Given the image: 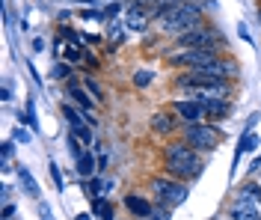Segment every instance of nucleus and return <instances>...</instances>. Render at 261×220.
I'll return each mask as SVG.
<instances>
[{
    "mask_svg": "<svg viewBox=\"0 0 261 220\" xmlns=\"http://www.w3.org/2000/svg\"><path fill=\"white\" fill-rule=\"evenodd\" d=\"M202 158L196 155L190 143H169L166 146V169L175 179H196L202 173Z\"/></svg>",
    "mask_w": 261,
    "mask_h": 220,
    "instance_id": "nucleus-1",
    "label": "nucleus"
},
{
    "mask_svg": "<svg viewBox=\"0 0 261 220\" xmlns=\"http://www.w3.org/2000/svg\"><path fill=\"white\" fill-rule=\"evenodd\" d=\"M158 21H161V27L166 33H187V30L202 27V9L193 6V3H178V6L161 12Z\"/></svg>",
    "mask_w": 261,
    "mask_h": 220,
    "instance_id": "nucleus-2",
    "label": "nucleus"
},
{
    "mask_svg": "<svg viewBox=\"0 0 261 220\" xmlns=\"http://www.w3.org/2000/svg\"><path fill=\"white\" fill-rule=\"evenodd\" d=\"M151 190H154V197H158L166 208H169V205H181L187 200V185L172 182V179H154V182H151Z\"/></svg>",
    "mask_w": 261,
    "mask_h": 220,
    "instance_id": "nucleus-3",
    "label": "nucleus"
},
{
    "mask_svg": "<svg viewBox=\"0 0 261 220\" xmlns=\"http://www.w3.org/2000/svg\"><path fill=\"white\" fill-rule=\"evenodd\" d=\"M217 140H220V134L214 131L211 125L196 122V125H187V128H184V143H190V146H193V149H199V152H208V149H214V146H217Z\"/></svg>",
    "mask_w": 261,
    "mask_h": 220,
    "instance_id": "nucleus-4",
    "label": "nucleus"
},
{
    "mask_svg": "<svg viewBox=\"0 0 261 220\" xmlns=\"http://www.w3.org/2000/svg\"><path fill=\"white\" fill-rule=\"evenodd\" d=\"M214 42H217V33L211 30H202V27H196V30H187V33L178 36V48H202V51H214Z\"/></svg>",
    "mask_w": 261,
    "mask_h": 220,
    "instance_id": "nucleus-5",
    "label": "nucleus"
},
{
    "mask_svg": "<svg viewBox=\"0 0 261 220\" xmlns=\"http://www.w3.org/2000/svg\"><path fill=\"white\" fill-rule=\"evenodd\" d=\"M63 113H65V119H68V128H71V134L77 137V140H83V143H92V134H89V128H86V113H77L74 107H68L65 104L63 107Z\"/></svg>",
    "mask_w": 261,
    "mask_h": 220,
    "instance_id": "nucleus-6",
    "label": "nucleus"
},
{
    "mask_svg": "<svg viewBox=\"0 0 261 220\" xmlns=\"http://www.w3.org/2000/svg\"><path fill=\"white\" fill-rule=\"evenodd\" d=\"M175 113L187 125H196L199 119H205V104L202 102H175Z\"/></svg>",
    "mask_w": 261,
    "mask_h": 220,
    "instance_id": "nucleus-7",
    "label": "nucleus"
},
{
    "mask_svg": "<svg viewBox=\"0 0 261 220\" xmlns=\"http://www.w3.org/2000/svg\"><path fill=\"white\" fill-rule=\"evenodd\" d=\"M125 208H128L130 214L143 217V220H148V217H151V211H154L148 200H143V197H134V193H130V197H125Z\"/></svg>",
    "mask_w": 261,
    "mask_h": 220,
    "instance_id": "nucleus-8",
    "label": "nucleus"
},
{
    "mask_svg": "<svg viewBox=\"0 0 261 220\" xmlns=\"http://www.w3.org/2000/svg\"><path fill=\"white\" fill-rule=\"evenodd\" d=\"M205 116L208 119H226L228 110H231V104L226 102V99H205Z\"/></svg>",
    "mask_w": 261,
    "mask_h": 220,
    "instance_id": "nucleus-9",
    "label": "nucleus"
},
{
    "mask_svg": "<svg viewBox=\"0 0 261 220\" xmlns=\"http://www.w3.org/2000/svg\"><path fill=\"white\" fill-rule=\"evenodd\" d=\"M231 217L234 220H261V208L244 203V200H234V205H231Z\"/></svg>",
    "mask_w": 261,
    "mask_h": 220,
    "instance_id": "nucleus-10",
    "label": "nucleus"
},
{
    "mask_svg": "<svg viewBox=\"0 0 261 220\" xmlns=\"http://www.w3.org/2000/svg\"><path fill=\"white\" fill-rule=\"evenodd\" d=\"M151 128H154L158 134H169V131L175 128V119H172V113L161 110V113H154V116H151Z\"/></svg>",
    "mask_w": 261,
    "mask_h": 220,
    "instance_id": "nucleus-11",
    "label": "nucleus"
},
{
    "mask_svg": "<svg viewBox=\"0 0 261 220\" xmlns=\"http://www.w3.org/2000/svg\"><path fill=\"white\" fill-rule=\"evenodd\" d=\"M18 182H21V187H24V193H27V197H33V200L39 197V185H36V179L30 176V169L24 167V164L18 167Z\"/></svg>",
    "mask_w": 261,
    "mask_h": 220,
    "instance_id": "nucleus-12",
    "label": "nucleus"
},
{
    "mask_svg": "<svg viewBox=\"0 0 261 220\" xmlns=\"http://www.w3.org/2000/svg\"><path fill=\"white\" fill-rule=\"evenodd\" d=\"M255 146H258V134H255L252 128H246L244 137H241V146L234 149V164H238V158H241V155H244V152H252Z\"/></svg>",
    "mask_w": 261,
    "mask_h": 220,
    "instance_id": "nucleus-13",
    "label": "nucleus"
},
{
    "mask_svg": "<svg viewBox=\"0 0 261 220\" xmlns=\"http://www.w3.org/2000/svg\"><path fill=\"white\" fill-rule=\"evenodd\" d=\"M238 200H244V203L261 208V190H258L255 185H244L241 190H238Z\"/></svg>",
    "mask_w": 261,
    "mask_h": 220,
    "instance_id": "nucleus-14",
    "label": "nucleus"
},
{
    "mask_svg": "<svg viewBox=\"0 0 261 220\" xmlns=\"http://www.w3.org/2000/svg\"><path fill=\"white\" fill-rule=\"evenodd\" d=\"M77 173L81 176H92L95 173V158H92V152H83L77 158Z\"/></svg>",
    "mask_w": 261,
    "mask_h": 220,
    "instance_id": "nucleus-15",
    "label": "nucleus"
},
{
    "mask_svg": "<svg viewBox=\"0 0 261 220\" xmlns=\"http://www.w3.org/2000/svg\"><path fill=\"white\" fill-rule=\"evenodd\" d=\"M107 36H110V42L122 45V39H125V30H122V24H119V21H110V24H107Z\"/></svg>",
    "mask_w": 261,
    "mask_h": 220,
    "instance_id": "nucleus-16",
    "label": "nucleus"
},
{
    "mask_svg": "<svg viewBox=\"0 0 261 220\" xmlns=\"http://www.w3.org/2000/svg\"><path fill=\"white\" fill-rule=\"evenodd\" d=\"M95 211H98V217L101 220H113V208H110L107 200H98L95 197Z\"/></svg>",
    "mask_w": 261,
    "mask_h": 220,
    "instance_id": "nucleus-17",
    "label": "nucleus"
},
{
    "mask_svg": "<svg viewBox=\"0 0 261 220\" xmlns=\"http://www.w3.org/2000/svg\"><path fill=\"white\" fill-rule=\"evenodd\" d=\"M81 143H83V140H77V137H74V134H68V152H71V155H74V158H81Z\"/></svg>",
    "mask_w": 261,
    "mask_h": 220,
    "instance_id": "nucleus-18",
    "label": "nucleus"
},
{
    "mask_svg": "<svg viewBox=\"0 0 261 220\" xmlns=\"http://www.w3.org/2000/svg\"><path fill=\"white\" fill-rule=\"evenodd\" d=\"M134 84H137V86H146V84H151V71H148V68H143V71H137V75H134Z\"/></svg>",
    "mask_w": 261,
    "mask_h": 220,
    "instance_id": "nucleus-19",
    "label": "nucleus"
},
{
    "mask_svg": "<svg viewBox=\"0 0 261 220\" xmlns=\"http://www.w3.org/2000/svg\"><path fill=\"white\" fill-rule=\"evenodd\" d=\"M86 193H89V197H98V193H101V182H98V179L86 182Z\"/></svg>",
    "mask_w": 261,
    "mask_h": 220,
    "instance_id": "nucleus-20",
    "label": "nucleus"
},
{
    "mask_svg": "<svg viewBox=\"0 0 261 220\" xmlns=\"http://www.w3.org/2000/svg\"><path fill=\"white\" fill-rule=\"evenodd\" d=\"M148 220H169V208L163 205V208H158V211H151V217Z\"/></svg>",
    "mask_w": 261,
    "mask_h": 220,
    "instance_id": "nucleus-21",
    "label": "nucleus"
},
{
    "mask_svg": "<svg viewBox=\"0 0 261 220\" xmlns=\"http://www.w3.org/2000/svg\"><path fill=\"white\" fill-rule=\"evenodd\" d=\"M50 176H54V182H57V187L63 190V176H60V167H57V164H50Z\"/></svg>",
    "mask_w": 261,
    "mask_h": 220,
    "instance_id": "nucleus-22",
    "label": "nucleus"
},
{
    "mask_svg": "<svg viewBox=\"0 0 261 220\" xmlns=\"http://www.w3.org/2000/svg\"><path fill=\"white\" fill-rule=\"evenodd\" d=\"M54 75H57V78H65V75H71V66H65V63H60V66L54 68Z\"/></svg>",
    "mask_w": 261,
    "mask_h": 220,
    "instance_id": "nucleus-23",
    "label": "nucleus"
},
{
    "mask_svg": "<svg viewBox=\"0 0 261 220\" xmlns=\"http://www.w3.org/2000/svg\"><path fill=\"white\" fill-rule=\"evenodd\" d=\"M15 140H18V143H27V140H30V134H27L24 128H15Z\"/></svg>",
    "mask_w": 261,
    "mask_h": 220,
    "instance_id": "nucleus-24",
    "label": "nucleus"
},
{
    "mask_svg": "<svg viewBox=\"0 0 261 220\" xmlns=\"http://www.w3.org/2000/svg\"><path fill=\"white\" fill-rule=\"evenodd\" d=\"M9 158H12V143L3 146V164H9Z\"/></svg>",
    "mask_w": 261,
    "mask_h": 220,
    "instance_id": "nucleus-25",
    "label": "nucleus"
},
{
    "mask_svg": "<svg viewBox=\"0 0 261 220\" xmlns=\"http://www.w3.org/2000/svg\"><path fill=\"white\" fill-rule=\"evenodd\" d=\"M86 89H89V92H92V95H95V99H101V89H98V86L92 84V81H86Z\"/></svg>",
    "mask_w": 261,
    "mask_h": 220,
    "instance_id": "nucleus-26",
    "label": "nucleus"
},
{
    "mask_svg": "<svg viewBox=\"0 0 261 220\" xmlns=\"http://www.w3.org/2000/svg\"><path fill=\"white\" fill-rule=\"evenodd\" d=\"M12 214H15V208H12V205H6V208H3V220H9Z\"/></svg>",
    "mask_w": 261,
    "mask_h": 220,
    "instance_id": "nucleus-27",
    "label": "nucleus"
},
{
    "mask_svg": "<svg viewBox=\"0 0 261 220\" xmlns=\"http://www.w3.org/2000/svg\"><path fill=\"white\" fill-rule=\"evenodd\" d=\"M119 9H122L119 3H113V6H107V15H119Z\"/></svg>",
    "mask_w": 261,
    "mask_h": 220,
    "instance_id": "nucleus-28",
    "label": "nucleus"
},
{
    "mask_svg": "<svg viewBox=\"0 0 261 220\" xmlns=\"http://www.w3.org/2000/svg\"><path fill=\"white\" fill-rule=\"evenodd\" d=\"M74 220H92V217H89V214H77Z\"/></svg>",
    "mask_w": 261,
    "mask_h": 220,
    "instance_id": "nucleus-29",
    "label": "nucleus"
},
{
    "mask_svg": "<svg viewBox=\"0 0 261 220\" xmlns=\"http://www.w3.org/2000/svg\"><path fill=\"white\" fill-rule=\"evenodd\" d=\"M81 3H92V0H81Z\"/></svg>",
    "mask_w": 261,
    "mask_h": 220,
    "instance_id": "nucleus-30",
    "label": "nucleus"
}]
</instances>
